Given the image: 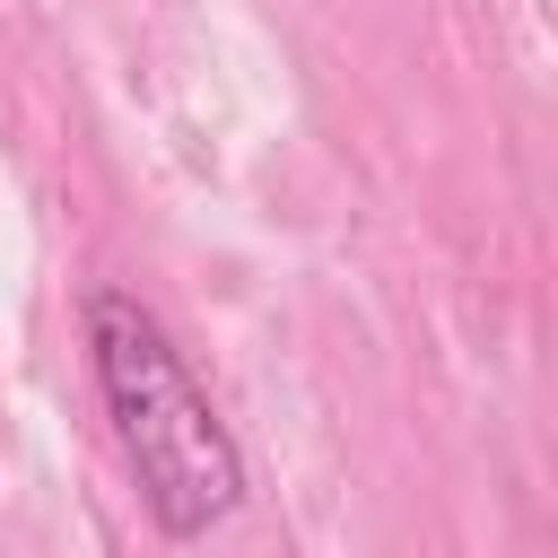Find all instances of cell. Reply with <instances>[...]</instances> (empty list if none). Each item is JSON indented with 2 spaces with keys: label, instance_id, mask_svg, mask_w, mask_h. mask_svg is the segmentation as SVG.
<instances>
[{
  "label": "cell",
  "instance_id": "obj_1",
  "mask_svg": "<svg viewBox=\"0 0 558 558\" xmlns=\"http://www.w3.org/2000/svg\"><path fill=\"white\" fill-rule=\"evenodd\" d=\"M78 331H87V366H96L113 445H122L157 532L166 541H209L244 506V445L227 436V418L192 384L183 349L166 340V323L131 288H87Z\"/></svg>",
  "mask_w": 558,
  "mask_h": 558
}]
</instances>
